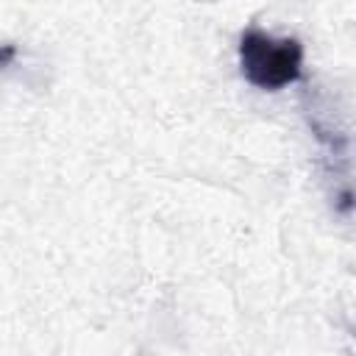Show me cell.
Masks as SVG:
<instances>
[{"label": "cell", "mask_w": 356, "mask_h": 356, "mask_svg": "<svg viewBox=\"0 0 356 356\" xmlns=\"http://www.w3.org/2000/svg\"><path fill=\"white\" fill-rule=\"evenodd\" d=\"M239 70L248 83L264 92H278L303 72V44L295 36H270L261 28H248L239 36Z\"/></svg>", "instance_id": "obj_1"}, {"label": "cell", "mask_w": 356, "mask_h": 356, "mask_svg": "<svg viewBox=\"0 0 356 356\" xmlns=\"http://www.w3.org/2000/svg\"><path fill=\"white\" fill-rule=\"evenodd\" d=\"M11 56H14V47L11 44H3V50H0V67H6L11 61Z\"/></svg>", "instance_id": "obj_2"}]
</instances>
